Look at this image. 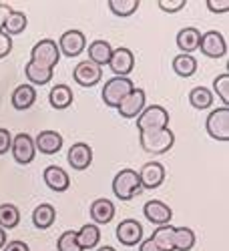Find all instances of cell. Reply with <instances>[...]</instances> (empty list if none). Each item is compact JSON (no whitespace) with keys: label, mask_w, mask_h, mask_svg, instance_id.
I'll return each instance as SVG.
<instances>
[{"label":"cell","mask_w":229,"mask_h":251,"mask_svg":"<svg viewBox=\"0 0 229 251\" xmlns=\"http://www.w3.org/2000/svg\"><path fill=\"white\" fill-rule=\"evenodd\" d=\"M99 241H101V229H99V225H95V223L82 225L78 231H76V243H78V247H80L82 251L97 247Z\"/></svg>","instance_id":"obj_24"},{"label":"cell","mask_w":229,"mask_h":251,"mask_svg":"<svg viewBox=\"0 0 229 251\" xmlns=\"http://www.w3.org/2000/svg\"><path fill=\"white\" fill-rule=\"evenodd\" d=\"M43 179H45L49 189H52L56 193H65L69 187H71L69 173L62 169V167H56V165H49L47 167V169L43 171Z\"/></svg>","instance_id":"obj_17"},{"label":"cell","mask_w":229,"mask_h":251,"mask_svg":"<svg viewBox=\"0 0 229 251\" xmlns=\"http://www.w3.org/2000/svg\"><path fill=\"white\" fill-rule=\"evenodd\" d=\"M10 145H12V135L8 129H0V155H4L10 151Z\"/></svg>","instance_id":"obj_39"},{"label":"cell","mask_w":229,"mask_h":251,"mask_svg":"<svg viewBox=\"0 0 229 251\" xmlns=\"http://www.w3.org/2000/svg\"><path fill=\"white\" fill-rule=\"evenodd\" d=\"M139 251H163V249L149 237V239H145V241L139 243Z\"/></svg>","instance_id":"obj_41"},{"label":"cell","mask_w":229,"mask_h":251,"mask_svg":"<svg viewBox=\"0 0 229 251\" xmlns=\"http://www.w3.org/2000/svg\"><path fill=\"white\" fill-rule=\"evenodd\" d=\"M199 50L209 56V58H223L227 54V43L225 36L219 30H207L205 34H201V43H199Z\"/></svg>","instance_id":"obj_9"},{"label":"cell","mask_w":229,"mask_h":251,"mask_svg":"<svg viewBox=\"0 0 229 251\" xmlns=\"http://www.w3.org/2000/svg\"><path fill=\"white\" fill-rule=\"evenodd\" d=\"M34 149L43 155H54L62 149V137L56 131H40L34 139Z\"/></svg>","instance_id":"obj_18"},{"label":"cell","mask_w":229,"mask_h":251,"mask_svg":"<svg viewBox=\"0 0 229 251\" xmlns=\"http://www.w3.org/2000/svg\"><path fill=\"white\" fill-rule=\"evenodd\" d=\"M97 251H117L115 247H111V245H105V247H99Z\"/></svg>","instance_id":"obj_44"},{"label":"cell","mask_w":229,"mask_h":251,"mask_svg":"<svg viewBox=\"0 0 229 251\" xmlns=\"http://www.w3.org/2000/svg\"><path fill=\"white\" fill-rule=\"evenodd\" d=\"M189 102H191L193 109H199V111L209 109L213 104V93L209 89H205V87H195L189 93Z\"/></svg>","instance_id":"obj_31"},{"label":"cell","mask_w":229,"mask_h":251,"mask_svg":"<svg viewBox=\"0 0 229 251\" xmlns=\"http://www.w3.org/2000/svg\"><path fill=\"white\" fill-rule=\"evenodd\" d=\"M56 219V209L51 203H40L32 211V225L36 229H49Z\"/></svg>","instance_id":"obj_26"},{"label":"cell","mask_w":229,"mask_h":251,"mask_svg":"<svg viewBox=\"0 0 229 251\" xmlns=\"http://www.w3.org/2000/svg\"><path fill=\"white\" fill-rule=\"evenodd\" d=\"M199 43H201V32L195 26H187L177 32V49L183 54H191L199 50Z\"/></svg>","instance_id":"obj_20"},{"label":"cell","mask_w":229,"mask_h":251,"mask_svg":"<svg viewBox=\"0 0 229 251\" xmlns=\"http://www.w3.org/2000/svg\"><path fill=\"white\" fill-rule=\"evenodd\" d=\"M173 231H175V227L173 225H161L157 227L151 239L163 249V251H173Z\"/></svg>","instance_id":"obj_32"},{"label":"cell","mask_w":229,"mask_h":251,"mask_svg":"<svg viewBox=\"0 0 229 251\" xmlns=\"http://www.w3.org/2000/svg\"><path fill=\"white\" fill-rule=\"evenodd\" d=\"M109 10L115 14V16H121V18H127L131 14L137 12L139 8V0H109Z\"/></svg>","instance_id":"obj_33"},{"label":"cell","mask_w":229,"mask_h":251,"mask_svg":"<svg viewBox=\"0 0 229 251\" xmlns=\"http://www.w3.org/2000/svg\"><path fill=\"white\" fill-rule=\"evenodd\" d=\"M207 10L213 14H225L229 10V0H207Z\"/></svg>","instance_id":"obj_37"},{"label":"cell","mask_w":229,"mask_h":251,"mask_svg":"<svg viewBox=\"0 0 229 251\" xmlns=\"http://www.w3.org/2000/svg\"><path fill=\"white\" fill-rule=\"evenodd\" d=\"M143 213L147 217V221H151L153 225L161 227V225H169V221L173 219V211L169 205H165L163 201L159 199H151L145 203L143 207Z\"/></svg>","instance_id":"obj_15"},{"label":"cell","mask_w":229,"mask_h":251,"mask_svg":"<svg viewBox=\"0 0 229 251\" xmlns=\"http://www.w3.org/2000/svg\"><path fill=\"white\" fill-rule=\"evenodd\" d=\"M26 26H28V18H26V14H25V12H20V10H12V12L8 14V18L4 20L2 30L12 38V36H16V34H23V32L26 30Z\"/></svg>","instance_id":"obj_27"},{"label":"cell","mask_w":229,"mask_h":251,"mask_svg":"<svg viewBox=\"0 0 229 251\" xmlns=\"http://www.w3.org/2000/svg\"><path fill=\"white\" fill-rule=\"evenodd\" d=\"M195 245V233L189 227H175L173 231V251H191Z\"/></svg>","instance_id":"obj_29"},{"label":"cell","mask_w":229,"mask_h":251,"mask_svg":"<svg viewBox=\"0 0 229 251\" xmlns=\"http://www.w3.org/2000/svg\"><path fill=\"white\" fill-rule=\"evenodd\" d=\"M67 161H69V165L73 167L75 171H85L87 167H91V163H93V149H91V145H87V143H75L73 147L69 149Z\"/></svg>","instance_id":"obj_16"},{"label":"cell","mask_w":229,"mask_h":251,"mask_svg":"<svg viewBox=\"0 0 229 251\" xmlns=\"http://www.w3.org/2000/svg\"><path fill=\"white\" fill-rule=\"evenodd\" d=\"M49 100H51V107L56 111H65L73 104V91L67 85H54L49 93Z\"/></svg>","instance_id":"obj_25"},{"label":"cell","mask_w":229,"mask_h":251,"mask_svg":"<svg viewBox=\"0 0 229 251\" xmlns=\"http://www.w3.org/2000/svg\"><path fill=\"white\" fill-rule=\"evenodd\" d=\"M25 73H26V78H28V85H47V82L52 80V75L54 71L40 65V62H34V60H28L26 67H25Z\"/></svg>","instance_id":"obj_21"},{"label":"cell","mask_w":229,"mask_h":251,"mask_svg":"<svg viewBox=\"0 0 229 251\" xmlns=\"http://www.w3.org/2000/svg\"><path fill=\"white\" fill-rule=\"evenodd\" d=\"M115 233H117V239L121 245L133 247V245H139L143 241V225L137 219H125L117 225Z\"/></svg>","instance_id":"obj_13"},{"label":"cell","mask_w":229,"mask_h":251,"mask_svg":"<svg viewBox=\"0 0 229 251\" xmlns=\"http://www.w3.org/2000/svg\"><path fill=\"white\" fill-rule=\"evenodd\" d=\"M10 153H12V159L18 163V165H28L32 163L34 155H36V149H34V139L28 135V133H18L12 137V145H10Z\"/></svg>","instance_id":"obj_7"},{"label":"cell","mask_w":229,"mask_h":251,"mask_svg":"<svg viewBox=\"0 0 229 251\" xmlns=\"http://www.w3.org/2000/svg\"><path fill=\"white\" fill-rule=\"evenodd\" d=\"M14 8L10 6V4H0V30H2V26H4V20L8 18V14L12 12Z\"/></svg>","instance_id":"obj_42"},{"label":"cell","mask_w":229,"mask_h":251,"mask_svg":"<svg viewBox=\"0 0 229 251\" xmlns=\"http://www.w3.org/2000/svg\"><path fill=\"white\" fill-rule=\"evenodd\" d=\"M111 54H113V47L107 43V40L99 38V40H93V43L89 45V58H87V60L95 62L97 67L102 69L105 65H109Z\"/></svg>","instance_id":"obj_22"},{"label":"cell","mask_w":229,"mask_h":251,"mask_svg":"<svg viewBox=\"0 0 229 251\" xmlns=\"http://www.w3.org/2000/svg\"><path fill=\"white\" fill-rule=\"evenodd\" d=\"M58 50L60 54H65V56H78L82 50L87 49V36L82 34L80 30H67V32H62V36L58 38Z\"/></svg>","instance_id":"obj_10"},{"label":"cell","mask_w":229,"mask_h":251,"mask_svg":"<svg viewBox=\"0 0 229 251\" xmlns=\"http://www.w3.org/2000/svg\"><path fill=\"white\" fill-rule=\"evenodd\" d=\"M34 100H36V91H34L32 85H18V87L14 89V93H12V99H10L12 107H14L16 111H26V109H30L32 104H34Z\"/></svg>","instance_id":"obj_23"},{"label":"cell","mask_w":229,"mask_h":251,"mask_svg":"<svg viewBox=\"0 0 229 251\" xmlns=\"http://www.w3.org/2000/svg\"><path fill=\"white\" fill-rule=\"evenodd\" d=\"M6 245V231L4 229H0V249H2Z\"/></svg>","instance_id":"obj_43"},{"label":"cell","mask_w":229,"mask_h":251,"mask_svg":"<svg viewBox=\"0 0 229 251\" xmlns=\"http://www.w3.org/2000/svg\"><path fill=\"white\" fill-rule=\"evenodd\" d=\"M165 181V167L157 161H149L141 167L139 171V183L141 189H157Z\"/></svg>","instance_id":"obj_14"},{"label":"cell","mask_w":229,"mask_h":251,"mask_svg":"<svg viewBox=\"0 0 229 251\" xmlns=\"http://www.w3.org/2000/svg\"><path fill=\"white\" fill-rule=\"evenodd\" d=\"M20 223V211L12 203H2L0 205V229H14Z\"/></svg>","instance_id":"obj_30"},{"label":"cell","mask_w":229,"mask_h":251,"mask_svg":"<svg viewBox=\"0 0 229 251\" xmlns=\"http://www.w3.org/2000/svg\"><path fill=\"white\" fill-rule=\"evenodd\" d=\"M173 71H175V75H179V76H183V78H189V76H193L195 73H197V60H195V56L193 54H177L175 58H173Z\"/></svg>","instance_id":"obj_28"},{"label":"cell","mask_w":229,"mask_h":251,"mask_svg":"<svg viewBox=\"0 0 229 251\" xmlns=\"http://www.w3.org/2000/svg\"><path fill=\"white\" fill-rule=\"evenodd\" d=\"M169 113L167 109L159 107V104H151L145 107L143 113L137 117V129L139 131H153V129H167L169 127Z\"/></svg>","instance_id":"obj_4"},{"label":"cell","mask_w":229,"mask_h":251,"mask_svg":"<svg viewBox=\"0 0 229 251\" xmlns=\"http://www.w3.org/2000/svg\"><path fill=\"white\" fill-rule=\"evenodd\" d=\"M135 89V85L129 80V78H123V76H113L107 80V85L102 87V102L107 104L111 109H117L119 104L123 102V99L127 97L131 91Z\"/></svg>","instance_id":"obj_3"},{"label":"cell","mask_w":229,"mask_h":251,"mask_svg":"<svg viewBox=\"0 0 229 251\" xmlns=\"http://www.w3.org/2000/svg\"><path fill=\"white\" fill-rule=\"evenodd\" d=\"M2 251H30L25 241H10L2 247Z\"/></svg>","instance_id":"obj_40"},{"label":"cell","mask_w":229,"mask_h":251,"mask_svg":"<svg viewBox=\"0 0 229 251\" xmlns=\"http://www.w3.org/2000/svg\"><path fill=\"white\" fill-rule=\"evenodd\" d=\"M30 60L40 62V65H45V67L54 71V67L58 65V60H60V50H58V47H56V43L52 38H43L32 47Z\"/></svg>","instance_id":"obj_6"},{"label":"cell","mask_w":229,"mask_h":251,"mask_svg":"<svg viewBox=\"0 0 229 251\" xmlns=\"http://www.w3.org/2000/svg\"><path fill=\"white\" fill-rule=\"evenodd\" d=\"M113 193L121 201H131L141 193V183H139V173L135 169H123L115 175L113 179Z\"/></svg>","instance_id":"obj_2"},{"label":"cell","mask_w":229,"mask_h":251,"mask_svg":"<svg viewBox=\"0 0 229 251\" xmlns=\"http://www.w3.org/2000/svg\"><path fill=\"white\" fill-rule=\"evenodd\" d=\"M145 104H147V95H145L143 89L135 87L127 97L123 99V102L117 107V111H119V115L123 119H137L143 113Z\"/></svg>","instance_id":"obj_8"},{"label":"cell","mask_w":229,"mask_h":251,"mask_svg":"<svg viewBox=\"0 0 229 251\" xmlns=\"http://www.w3.org/2000/svg\"><path fill=\"white\" fill-rule=\"evenodd\" d=\"M56 249L58 251H82L76 243V231L75 229H67L58 235V241H56Z\"/></svg>","instance_id":"obj_34"},{"label":"cell","mask_w":229,"mask_h":251,"mask_svg":"<svg viewBox=\"0 0 229 251\" xmlns=\"http://www.w3.org/2000/svg\"><path fill=\"white\" fill-rule=\"evenodd\" d=\"M157 4H159V8H161L163 12L175 14V12H179V10H183V8H185L187 0H159Z\"/></svg>","instance_id":"obj_36"},{"label":"cell","mask_w":229,"mask_h":251,"mask_svg":"<svg viewBox=\"0 0 229 251\" xmlns=\"http://www.w3.org/2000/svg\"><path fill=\"white\" fill-rule=\"evenodd\" d=\"M73 78L80 87H95L97 82L102 78V69L97 67L91 60H80L73 71Z\"/></svg>","instance_id":"obj_12"},{"label":"cell","mask_w":229,"mask_h":251,"mask_svg":"<svg viewBox=\"0 0 229 251\" xmlns=\"http://www.w3.org/2000/svg\"><path fill=\"white\" fill-rule=\"evenodd\" d=\"M141 149L149 155H163L175 145V133L167 129H153V131H139Z\"/></svg>","instance_id":"obj_1"},{"label":"cell","mask_w":229,"mask_h":251,"mask_svg":"<svg viewBox=\"0 0 229 251\" xmlns=\"http://www.w3.org/2000/svg\"><path fill=\"white\" fill-rule=\"evenodd\" d=\"M109 69L117 75V76H123V78H127L133 69H135V56L129 49H125V47H119L113 50L111 54V60H109Z\"/></svg>","instance_id":"obj_11"},{"label":"cell","mask_w":229,"mask_h":251,"mask_svg":"<svg viewBox=\"0 0 229 251\" xmlns=\"http://www.w3.org/2000/svg\"><path fill=\"white\" fill-rule=\"evenodd\" d=\"M10 50H12V38L4 30H0V58L8 56Z\"/></svg>","instance_id":"obj_38"},{"label":"cell","mask_w":229,"mask_h":251,"mask_svg":"<svg viewBox=\"0 0 229 251\" xmlns=\"http://www.w3.org/2000/svg\"><path fill=\"white\" fill-rule=\"evenodd\" d=\"M213 91H215V95L221 99L223 107H227V104H229V75H227V73L219 75V76L213 80Z\"/></svg>","instance_id":"obj_35"},{"label":"cell","mask_w":229,"mask_h":251,"mask_svg":"<svg viewBox=\"0 0 229 251\" xmlns=\"http://www.w3.org/2000/svg\"><path fill=\"white\" fill-rule=\"evenodd\" d=\"M115 217V205L111 199L99 197L91 203V219L95 221V225H107L111 223Z\"/></svg>","instance_id":"obj_19"},{"label":"cell","mask_w":229,"mask_h":251,"mask_svg":"<svg viewBox=\"0 0 229 251\" xmlns=\"http://www.w3.org/2000/svg\"><path fill=\"white\" fill-rule=\"evenodd\" d=\"M205 129L209 133V137L215 141H221V143L229 141V109L221 107L211 111L205 121Z\"/></svg>","instance_id":"obj_5"}]
</instances>
